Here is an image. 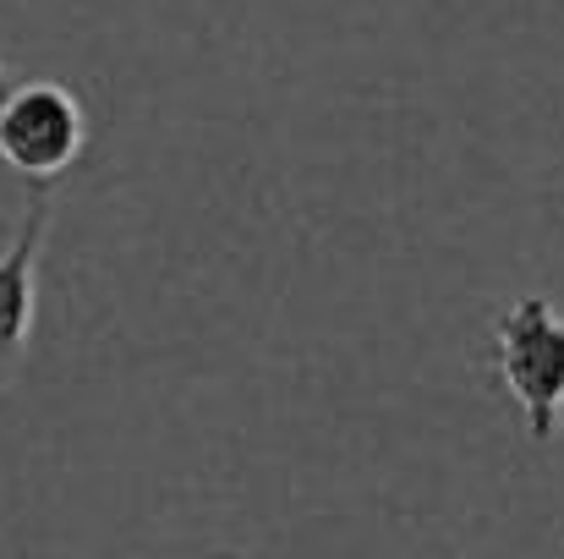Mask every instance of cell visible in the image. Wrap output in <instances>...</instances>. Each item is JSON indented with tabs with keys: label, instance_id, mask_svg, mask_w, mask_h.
<instances>
[{
	"label": "cell",
	"instance_id": "1",
	"mask_svg": "<svg viewBox=\"0 0 564 559\" xmlns=\"http://www.w3.org/2000/svg\"><path fill=\"white\" fill-rule=\"evenodd\" d=\"M494 363L527 439L554 444L564 428V313L549 297H521L494 324Z\"/></svg>",
	"mask_w": 564,
	"mask_h": 559
},
{
	"label": "cell",
	"instance_id": "2",
	"mask_svg": "<svg viewBox=\"0 0 564 559\" xmlns=\"http://www.w3.org/2000/svg\"><path fill=\"white\" fill-rule=\"evenodd\" d=\"M88 149L83 99L61 83H17L0 94V160L28 182L66 176Z\"/></svg>",
	"mask_w": 564,
	"mask_h": 559
},
{
	"label": "cell",
	"instance_id": "3",
	"mask_svg": "<svg viewBox=\"0 0 564 559\" xmlns=\"http://www.w3.org/2000/svg\"><path fill=\"white\" fill-rule=\"evenodd\" d=\"M50 192H33L11 247L0 252V395L17 378L28 357V335H33V308H39V252L50 236Z\"/></svg>",
	"mask_w": 564,
	"mask_h": 559
},
{
	"label": "cell",
	"instance_id": "4",
	"mask_svg": "<svg viewBox=\"0 0 564 559\" xmlns=\"http://www.w3.org/2000/svg\"><path fill=\"white\" fill-rule=\"evenodd\" d=\"M208 559H241V555H230V549H219V555H208Z\"/></svg>",
	"mask_w": 564,
	"mask_h": 559
},
{
	"label": "cell",
	"instance_id": "5",
	"mask_svg": "<svg viewBox=\"0 0 564 559\" xmlns=\"http://www.w3.org/2000/svg\"><path fill=\"white\" fill-rule=\"evenodd\" d=\"M6 88H11V83H6V66H0V94H6Z\"/></svg>",
	"mask_w": 564,
	"mask_h": 559
}]
</instances>
